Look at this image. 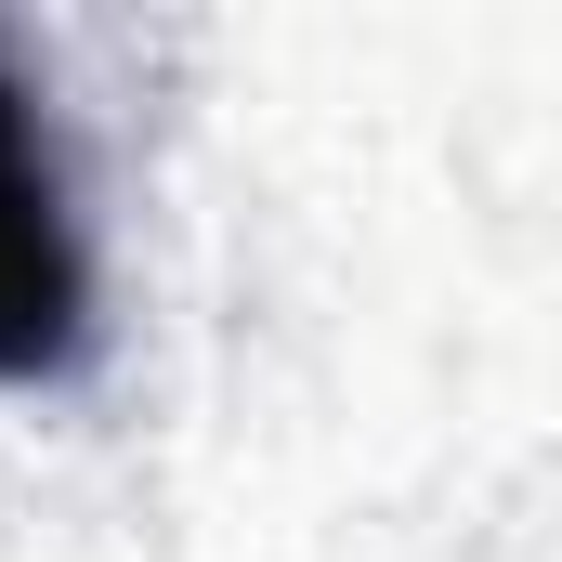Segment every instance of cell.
<instances>
[{
  "label": "cell",
  "mask_w": 562,
  "mask_h": 562,
  "mask_svg": "<svg viewBox=\"0 0 562 562\" xmlns=\"http://www.w3.org/2000/svg\"><path fill=\"white\" fill-rule=\"evenodd\" d=\"M66 340H79V236H66L53 157L26 132V92L0 66V380L53 367Z\"/></svg>",
  "instance_id": "1"
}]
</instances>
